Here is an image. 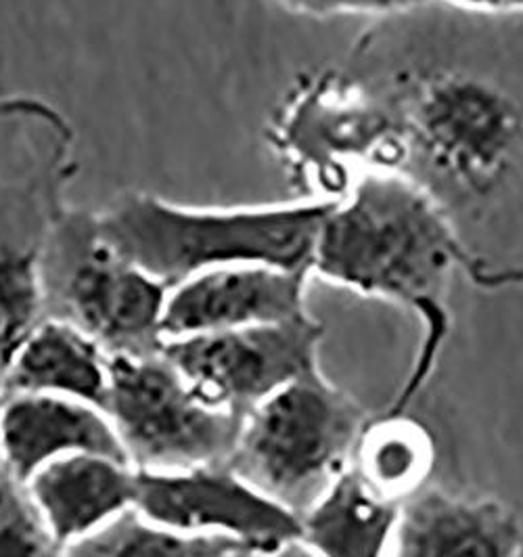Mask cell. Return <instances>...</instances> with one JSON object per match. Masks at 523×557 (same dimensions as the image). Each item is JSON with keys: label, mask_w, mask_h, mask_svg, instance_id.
<instances>
[{"label": "cell", "mask_w": 523, "mask_h": 557, "mask_svg": "<svg viewBox=\"0 0 523 557\" xmlns=\"http://www.w3.org/2000/svg\"><path fill=\"white\" fill-rule=\"evenodd\" d=\"M321 115L346 174H398L440 208L477 287H523V11L373 20L321 72Z\"/></svg>", "instance_id": "1"}, {"label": "cell", "mask_w": 523, "mask_h": 557, "mask_svg": "<svg viewBox=\"0 0 523 557\" xmlns=\"http://www.w3.org/2000/svg\"><path fill=\"white\" fill-rule=\"evenodd\" d=\"M468 256L440 208L411 181L369 170L335 199L321 226L312 277L413 314L421 346L384 416H407L429 384L452 330L450 287Z\"/></svg>", "instance_id": "2"}, {"label": "cell", "mask_w": 523, "mask_h": 557, "mask_svg": "<svg viewBox=\"0 0 523 557\" xmlns=\"http://www.w3.org/2000/svg\"><path fill=\"white\" fill-rule=\"evenodd\" d=\"M335 201L197 208L147 194L122 196L95 216L99 239L151 277L174 287L203 271L264 264L310 271Z\"/></svg>", "instance_id": "3"}, {"label": "cell", "mask_w": 523, "mask_h": 557, "mask_svg": "<svg viewBox=\"0 0 523 557\" xmlns=\"http://www.w3.org/2000/svg\"><path fill=\"white\" fill-rule=\"evenodd\" d=\"M369 413L314 369L244 418L226 466L303 518L350 472Z\"/></svg>", "instance_id": "4"}, {"label": "cell", "mask_w": 523, "mask_h": 557, "mask_svg": "<svg viewBox=\"0 0 523 557\" xmlns=\"http://www.w3.org/2000/svg\"><path fill=\"white\" fill-rule=\"evenodd\" d=\"M103 413L138 472L226 463L244 418L208 405L158 352H111Z\"/></svg>", "instance_id": "5"}, {"label": "cell", "mask_w": 523, "mask_h": 557, "mask_svg": "<svg viewBox=\"0 0 523 557\" xmlns=\"http://www.w3.org/2000/svg\"><path fill=\"white\" fill-rule=\"evenodd\" d=\"M325 327L314 317L165 339L160 352L208 405L246 418L269 396L319 369Z\"/></svg>", "instance_id": "6"}, {"label": "cell", "mask_w": 523, "mask_h": 557, "mask_svg": "<svg viewBox=\"0 0 523 557\" xmlns=\"http://www.w3.org/2000/svg\"><path fill=\"white\" fill-rule=\"evenodd\" d=\"M57 237L70 260L63 273L67 321L110 355L158 352L170 287L105 246L95 231V216H63Z\"/></svg>", "instance_id": "7"}, {"label": "cell", "mask_w": 523, "mask_h": 557, "mask_svg": "<svg viewBox=\"0 0 523 557\" xmlns=\"http://www.w3.org/2000/svg\"><path fill=\"white\" fill-rule=\"evenodd\" d=\"M135 509L185 534L226 536L269 552L303 536V522L256 491L226 463L178 472H138Z\"/></svg>", "instance_id": "8"}, {"label": "cell", "mask_w": 523, "mask_h": 557, "mask_svg": "<svg viewBox=\"0 0 523 557\" xmlns=\"http://www.w3.org/2000/svg\"><path fill=\"white\" fill-rule=\"evenodd\" d=\"M310 278V271L264 264L203 271L170 287L162 342L303 317Z\"/></svg>", "instance_id": "9"}, {"label": "cell", "mask_w": 523, "mask_h": 557, "mask_svg": "<svg viewBox=\"0 0 523 557\" xmlns=\"http://www.w3.org/2000/svg\"><path fill=\"white\" fill-rule=\"evenodd\" d=\"M523 522L493 495L425 486L396 507L382 557H522Z\"/></svg>", "instance_id": "10"}, {"label": "cell", "mask_w": 523, "mask_h": 557, "mask_svg": "<svg viewBox=\"0 0 523 557\" xmlns=\"http://www.w3.org/2000/svg\"><path fill=\"white\" fill-rule=\"evenodd\" d=\"M74 455L126 453L103 409L53 394H4L0 403L2 472L24 484L45 466Z\"/></svg>", "instance_id": "11"}, {"label": "cell", "mask_w": 523, "mask_h": 557, "mask_svg": "<svg viewBox=\"0 0 523 557\" xmlns=\"http://www.w3.org/2000/svg\"><path fill=\"white\" fill-rule=\"evenodd\" d=\"M22 486L63 549L135 507L137 470L105 455H74L45 466Z\"/></svg>", "instance_id": "12"}, {"label": "cell", "mask_w": 523, "mask_h": 557, "mask_svg": "<svg viewBox=\"0 0 523 557\" xmlns=\"http://www.w3.org/2000/svg\"><path fill=\"white\" fill-rule=\"evenodd\" d=\"M4 394H53L103 409L110 352L67 319H42L2 367Z\"/></svg>", "instance_id": "13"}, {"label": "cell", "mask_w": 523, "mask_h": 557, "mask_svg": "<svg viewBox=\"0 0 523 557\" xmlns=\"http://www.w3.org/2000/svg\"><path fill=\"white\" fill-rule=\"evenodd\" d=\"M434 470V436L407 413L369 421L354 450L350 474L369 497L398 507L427 486Z\"/></svg>", "instance_id": "14"}, {"label": "cell", "mask_w": 523, "mask_h": 557, "mask_svg": "<svg viewBox=\"0 0 523 557\" xmlns=\"http://www.w3.org/2000/svg\"><path fill=\"white\" fill-rule=\"evenodd\" d=\"M394 513L346 474L303 518V536L325 557H382Z\"/></svg>", "instance_id": "15"}, {"label": "cell", "mask_w": 523, "mask_h": 557, "mask_svg": "<svg viewBox=\"0 0 523 557\" xmlns=\"http://www.w3.org/2000/svg\"><path fill=\"white\" fill-rule=\"evenodd\" d=\"M249 552L244 543L226 536L167 529L133 507L65 545L61 557H241Z\"/></svg>", "instance_id": "16"}, {"label": "cell", "mask_w": 523, "mask_h": 557, "mask_svg": "<svg viewBox=\"0 0 523 557\" xmlns=\"http://www.w3.org/2000/svg\"><path fill=\"white\" fill-rule=\"evenodd\" d=\"M45 277L36 251L0 244V369L42 321Z\"/></svg>", "instance_id": "17"}, {"label": "cell", "mask_w": 523, "mask_h": 557, "mask_svg": "<svg viewBox=\"0 0 523 557\" xmlns=\"http://www.w3.org/2000/svg\"><path fill=\"white\" fill-rule=\"evenodd\" d=\"M51 532L11 475H0V557H61Z\"/></svg>", "instance_id": "18"}, {"label": "cell", "mask_w": 523, "mask_h": 557, "mask_svg": "<svg viewBox=\"0 0 523 557\" xmlns=\"http://www.w3.org/2000/svg\"><path fill=\"white\" fill-rule=\"evenodd\" d=\"M436 0H323L321 15L319 17H329V15H371L373 20H384V17H394L402 15L414 9L427 7Z\"/></svg>", "instance_id": "19"}, {"label": "cell", "mask_w": 523, "mask_h": 557, "mask_svg": "<svg viewBox=\"0 0 523 557\" xmlns=\"http://www.w3.org/2000/svg\"><path fill=\"white\" fill-rule=\"evenodd\" d=\"M241 557H325L306 536L283 543L275 549L269 552H249L246 556Z\"/></svg>", "instance_id": "20"}, {"label": "cell", "mask_w": 523, "mask_h": 557, "mask_svg": "<svg viewBox=\"0 0 523 557\" xmlns=\"http://www.w3.org/2000/svg\"><path fill=\"white\" fill-rule=\"evenodd\" d=\"M285 9H289L291 13H298V15H312V17H319L321 15V7H323V0H278Z\"/></svg>", "instance_id": "21"}, {"label": "cell", "mask_w": 523, "mask_h": 557, "mask_svg": "<svg viewBox=\"0 0 523 557\" xmlns=\"http://www.w3.org/2000/svg\"><path fill=\"white\" fill-rule=\"evenodd\" d=\"M450 2L454 7H463V9H473V11H495L498 9V0H444Z\"/></svg>", "instance_id": "22"}, {"label": "cell", "mask_w": 523, "mask_h": 557, "mask_svg": "<svg viewBox=\"0 0 523 557\" xmlns=\"http://www.w3.org/2000/svg\"><path fill=\"white\" fill-rule=\"evenodd\" d=\"M498 9H505V11H523V0H498Z\"/></svg>", "instance_id": "23"}]
</instances>
